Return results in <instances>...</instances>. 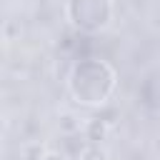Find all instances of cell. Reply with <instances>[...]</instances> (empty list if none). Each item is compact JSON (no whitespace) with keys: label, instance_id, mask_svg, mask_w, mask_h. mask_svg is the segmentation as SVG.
I'll use <instances>...</instances> for the list:
<instances>
[{"label":"cell","instance_id":"5b68a950","mask_svg":"<svg viewBox=\"0 0 160 160\" xmlns=\"http://www.w3.org/2000/svg\"><path fill=\"white\" fill-rule=\"evenodd\" d=\"M42 152H45V145L42 142H30V145L22 148V160H38Z\"/></svg>","mask_w":160,"mask_h":160},{"label":"cell","instance_id":"3957f363","mask_svg":"<svg viewBox=\"0 0 160 160\" xmlns=\"http://www.w3.org/2000/svg\"><path fill=\"white\" fill-rule=\"evenodd\" d=\"M82 130H85V140H88V142H100V140L108 138V120H102V118H90V120L82 125Z\"/></svg>","mask_w":160,"mask_h":160},{"label":"cell","instance_id":"7a4b0ae2","mask_svg":"<svg viewBox=\"0 0 160 160\" xmlns=\"http://www.w3.org/2000/svg\"><path fill=\"white\" fill-rule=\"evenodd\" d=\"M68 20L82 35H98L110 28L115 5L112 0H68L65 2Z\"/></svg>","mask_w":160,"mask_h":160},{"label":"cell","instance_id":"8992f818","mask_svg":"<svg viewBox=\"0 0 160 160\" xmlns=\"http://www.w3.org/2000/svg\"><path fill=\"white\" fill-rule=\"evenodd\" d=\"M38 160H72L68 152H60V150H45Z\"/></svg>","mask_w":160,"mask_h":160},{"label":"cell","instance_id":"277c9868","mask_svg":"<svg viewBox=\"0 0 160 160\" xmlns=\"http://www.w3.org/2000/svg\"><path fill=\"white\" fill-rule=\"evenodd\" d=\"M78 160H108V150L100 142H88L78 152Z\"/></svg>","mask_w":160,"mask_h":160},{"label":"cell","instance_id":"6da1fadb","mask_svg":"<svg viewBox=\"0 0 160 160\" xmlns=\"http://www.w3.org/2000/svg\"><path fill=\"white\" fill-rule=\"evenodd\" d=\"M118 90V70L100 58H80L68 75V92L80 108H102Z\"/></svg>","mask_w":160,"mask_h":160}]
</instances>
